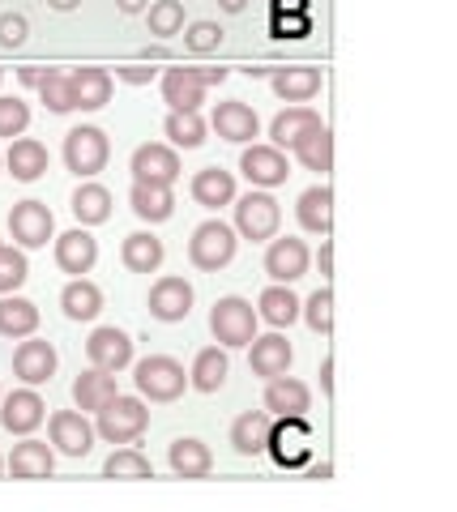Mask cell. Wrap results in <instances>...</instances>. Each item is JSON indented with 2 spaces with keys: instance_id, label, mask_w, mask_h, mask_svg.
Listing matches in <instances>:
<instances>
[{
  "instance_id": "obj_41",
  "label": "cell",
  "mask_w": 457,
  "mask_h": 512,
  "mask_svg": "<svg viewBox=\"0 0 457 512\" xmlns=\"http://www.w3.org/2000/svg\"><path fill=\"white\" fill-rule=\"evenodd\" d=\"M35 90H39V99H43V107L52 111V116H69V111H77V94H73L69 73L47 69V73H43V82H39Z\"/></svg>"
},
{
  "instance_id": "obj_48",
  "label": "cell",
  "mask_w": 457,
  "mask_h": 512,
  "mask_svg": "<svg viewBox=\"0 0 457 512\" xmlns=\"http://www.w3.org/2000/svg\"><path fill=\"white\" fill-rule=\"evenodd\" d=\"M26 35H30V22L22 18V13H5V18H0V47H5V52L22 47Z\"/></svg>"
},
{
  "instance_id": "obj_1",
  "label": "cell",
  "mask_w": 457,
  "mask_h": 512,
  "mask_svg": "<svg viewBox=\"0 0 457 512\" xmlns=\"http://www.w3.org/2000/svg\"><path fill=\"white\" fill-rule=\"evenodd\" d=\"M133 384H137L141 402L167 406V402H180V397H184L188 372H184V363L171 359V355H146L133 367Z\"/></svg>"
},
{
  "instance_id": "obj_17",
  "label": "cell",
  "mask_w": 457,
  "mask_h": 512,
  "mask_svg": "<svg viewBox=\"0 0 457 512\" xmlns=\"http://www.w3.org/2000/svg\"><path fill=\"white\" fill-rule=\"evenodd\" d=\"M56 265H60V274H73V278H82L94 269V261H99V239H94L86 227H73L65 235H56Z\"/></svg>"
},
{
  "instance_id": "obj_7",
  "label": "cell",
  "mask_w": 457,
  "mask_h": 512,
  "mask_svg": "<svg viewBox=\"0 0 457 512\" xmlns=\"http://www.w3.org/2000/svg\"><path fill=\"white\" fill-rule=\"evenodd\" d=\"M47 436L52 448L65 457H90L94 448V423L86 419V410H56L47 414Z\"/></svg>"
},
{
  "instance_id": "obj_31",
  "label": "cell",
  "mask_w": 457,
  "mask_h": 512,
  "mask_svg": "<svg viewBox=\"0 0 457 512\" xmlns=\"http://www.w3.org/2000/svg\"><path fill=\"white\" fill-rule=\"evenodd\" d=\"M231 376V363H227V346H206L197 350L193 359V372H188V389L197 393H218Z\"/></svg>"
},
{
  "instance_id": "obj_33",
  "label": "cell",
  "mask_w": 457,
  "mask_h": 512,
  "mask_svg": "<svg viewBox=\"0 0 457 512\" xmlns=\"http://www.w3.org/2000/svg\"><path fill=\"white\" fill-rule=\"evenodd\" d=\"M30 333H39V308L22 295H0V338L22 342Z\"/></svg>"
},
{
  "instance_id": "obj_60",
  "label": "cell",
  "mask_w": 457,
  "mask_h": 512,
  "mask_svg": "<svg viewBox=\"0 0 457 512\" xmlns=\"http://www.w3.org/2000/svg\"><path fill=\"white\" fill-rule=\"evenodd\" d=\"M329 474H334V466H329V461H321V466L308 470V478H329Z\"/></svg>"
},
{
  "instance_id": "obj_42",
  "label": "cell",
  "mask_w": 457,
  "mask_h": 512,
  "mask_svg": "<svg viewBox=\"0 0 457 512\" xmlns=\"http://www.w3.org/2000/svg\"><path fill=\"white\" fill-rule=\"evenodd\" d=\"M103 478H154V466L137 444H120L116 453L103 461Z\"/></svg>"
},
{
  "instance_id": "obj_21",
  "label": "cell",
  "mask_w": 457,
  "mask_h": 512,
  "mask_svg": "<svg viewBox=\"0 0 457 512\" xmlns=\"http://www.w3.org/2000/svg\"><path fill=\"white\" fill-rule=\"evenodd\" d=\"M308 406H312V393L304 380H295L287 372L265 380V410H270L274 419H282V414H308Z\"/></svg>"
},
{
  "instance_id": "obj_40",
  "label": "cell",
  "mask_w": 457,
  "mask_h": 512,
  "mask_svg": "<svg viewBox=\"0 0 457 512\" xmlns=\"http://www.w3.org/2000/svg\"><path fill=\"white\" fill-rule=\"evenodd\" d=\"M60 308L69 320H94L103 312V291L90 278H73L65 291H60Z\"/></svg>"
},
{
  "instance_id": "obj_34",
  "label": "cell",
  "mask_w": 457,
  "mask_h": 512,
  "mask_svg": "<svg viewBox=\"0 0 457 512\" xmlns=\"http://www.w3.org/2000/svg\"><path fill=\"white\" fill-rule=\"evenodd\" d=\"M116 393H120V389H116V376L103 372V367H90V372H82V376L73 380V406L86 410V414L103 410Z\"/></svg>"
},
{
  "instance_id": "obj_56",
  "label": "cell",
  "mask_w": 457,
  "mask_h": 512,
  "mask_svg": "<svg viewBox=\"0 0 457 512\" xmlns=\"http://www.w3.org/2000/svg\"><path fill=\"white\" fill-rule=\"evenodd\" d=\"M197 73H201V82H206V86L227 82V69H197Z\"/></svg>"
},
{
  "instance_id": "obj_49",
  "label": "cell",
  "mask_w": 457,
  "mask_h": 512,
  "mask_svg": "<svg viewBox=\"0 0 457 512\" xmlns=\"http://www.w3.org/2000/svg\"><path fill=\"white\" fill-rule=\"evenodd\" d=\"M274 35H278V39H299V35H308V18H282V13H278Z\"/></svg>"
},
{
  "instance_id": "obj_52",
  "label": "cell",
  "mask_w": 457,
  "mask_h": 512,
  "mask_svg": "<svg viewBox=\"0 0 457 512\" xmlns=\"http://www.w3.org/2000/svg\"><path fill=\"white\" fill-rule=\"evenodd\" d=\"M321 393L334 397V359H321Z\"/></svg>"
},
{
  "instance_id": "obj_6",
  "label": "cell",
  "mask_w": 457,
  "mask_h": 512,
  "mask_svg": "<svg viewBox=\"0 0 457 512\" xmlns=\"http://www.w3.org/2000/svg\"><path fill=\"white\" fill-rule=\"evenodd\" d=\"M107 158H112V141H107L103 128L94 124H77L65 133V167L77 175V180H94Z\"/></svg>"
},
{
  "instance_id": "obj_5",
  "label": "cell",
  "mask_w": 457,
  "mask_h": 512,
  "mask_svg": "<svg viewBox=\"0 0 457 512\" xmlns=\"http://www.w3.org/2000/svg\"><path fill=\"white\" fill-rule=\"evenodd\" d=\"M235 235L252 239V244H265L274 239L282 227V205L270 197V188H252L248 197H235Z\"/></svg>"
},
{
  "instance_id": "obj_37",
  "label": "cell",
  "mask_w": 457,
  "mask_h": 512,
  "mask_svg": "<svg viewBox=\"0 0 457 512\" xmlns=\"http://www.w3.org/2000/svg\"><path fill=\"white\" fill-rule=\"evenodd\" d=\"M257 320H265V325H274V329L295 325L299 320V299H295L291 286H282V282L265 286L261 299H257Z\"/></svg>"
},
{
  "instance_id": "obj_20",
  "label": "cell",
  "mask_w": 457,
  "mask_h": 512,
  "mask_svg": "<svg viewBox=\"0 0 457 512\" xmlns=\"http://www.w3.org/2000/svg\"><path fill=\"white\" fill-rule=\"evenodd\" d=\"M295 218H299V227H304L308 235L325 239L329 231H334V188H329V184H312L304 197H299Z\"/></svg>"
},
{
  "instance_id": "obj_11",
  "label": "cell",
  "mask_w": 457,
  "mask_h": 512,
  "mask_svg": "<svg viewBox=\"0 0 457 512\" xmlns=\"http://www.w3.org/2000/svg\"><path fill=\"white\" fill-rule=\"evenodd\" d=\"M193 282L188 278H176V274H167L150 286V295H146V308L154 320H163V325H176V320H188V312H193Z\"/></svg>"
},
{
  "instance_id": "obj_63",
  "label": "cell",
  "mask_w": 457,
  "mask_h": 512,
  "mask_svg": "<svg viewBox=\"0 0 457 512\" xmlns=\"http://www.w3.org/2000/svg\"><path fill=\"white\" fill-rule=\"evenodd\" d=\"M0 248H5V239H0Z\"/></svg>"
},
{
  "instance_id": "obj_43",
  "label": "cell",
  "mask_w": 457,
  "mask_h": 512,
  "mask_svg": "<svg viewBox=\"0 0 457 512\" xmlns=\"http://www.w3.org/2000/svg\"><path fill=\"white\" fill-rule=\"evenodd\" d=\"M299 316L308 320V329H312V333L329 338V333H334V291H329V286L312 291L308 303H299Z\"/></svg>"
},
{
  "instance_id": "obj_8",
  "label": "cell",
  "mask_w": 457,
  "mask_h": 512,
  "mask_svg": "<svg viewBox=\"0 0 457 512\" xmlns=\"http://www.w3.org/2000/svg\"><path fill=\"white\" fill-rule=\"evenodd\" d=\"M9 235L18 248H47V239H56V218L43 201H18L9 210Z\"/></svg>"
},
{
  "instance_id": "obj_35",
  "label": "cell",
  "mask_w": 457,
  "mask_h": 512,
  "mask_svg": "<svg viewBox=\"0 0 457 512\" xmlns=\"http://www.w3.org/2000/svg\"><path fill=\"white\" fill-rule=\"evenodd\" d=\"M270 86H274L278 99L308 103L312 94H321V69H308V64H295V69H274Z\"/></svg>"
},
{
  "instance_id": "obj_23",
  "label": "cell",
  "mask_w": 457,
  "mask_h": 512,
  "mask_svg": "<svg viewBox=\"0 0 457 512\" xmlns=\"http://www.w3.org/2000/svg\"><path fill=\"white\" fill-rule=\"evenodd\" d=\"M270 427H274V414L270 410H244L240 419L231 423V448L240 457L265 453V444H270Z\"/></svg>"
},
{
  "instance_id": "obj_57",
  "label": "cell",
  "mask_w": 457,
  "mask_h": 512,
  "mask_svg": "<svg viewBox=\"0 0 457 512\" xmlns=\"http://www.w3.org/2000/svg\"><path fill=\"white\" fill-rule=\"evenodd\" d=\"M141 56H146V60H167V56H171V47H167V43H154V47H146Z\"/></svg>"
},
{
  "instance_id": "obj_59",
  "label": "cell",
  "mask_w": 457,
  "mask_h": 512,
  "mask_svg": "<svg viewBox=\"0 0 457 512\" xmlns=\"http://www.w3.org/2000/svg\"><path fill=\"white\" fill-rule=\"evenodd\" d=\"M218 9H223V13H244L248 0H218Z\"/></svg>"
},
{
  "instance_id": "obj_45",
  "label": "cell",
  "mask_w": 457,
  "mask_h": 512,
  "mask_svg": "<svg viewBox=\"0 0 457 512\" xmlns=\"http://www.w3.org/2000/svg\"><path fill=\"white\" fill-rule=\"evenodd\" d=\"M30 278V261L22 248H0V295H13Z\"/></svg>"
},
{
  "instance_id": "obj_9",
  "label": "cell",
  "mask_w": 457,
  "mask_h": 512,
  "mask_svg": "<svg viewBox=\"0 0 457 512\" xmlns=\"http://www.w3.org/2000/svg\"><path fill=\"white\" fill-rule=\"evenodd\" d=\"M129 171L137 184H176L180 180V154L163 146V141H146V146H137L133 158H129Z\"/></svg>"
},
{
  "instance_id": "obj_58",
  "label": "cell",
  "mask_w": 457,
  "mask_h": 512,
  "mask_svg": "<svg viewBox=\"0 0 457 512\" xmlns=\"http://www.w3.org/2000/svg\"><path fill=\"white\" fill-rule=\"evenodd\" d=\"M82 0H47V9H56V13H73Z\"/></svg>"
},
{
  "instance_id": "obj_27",
  "label": "cell",
  "mask_w": 457,
  "mask_h": 512,
  "mask_svg": "<svg viewBox=\"0 0 457 512\" xmlns=\"http://www.w3.org/2000/svg\"><path fill=\"white\" fill-rule=\"evenodd\" d=\"M188 192H193V201L201 210H223V205L235 201V175L223 167H201L193 175V184H188Z\"/></svg>"
},
{
  "instance_id": "obj_51",
  "label": "cell",
  "mask_w": 457,
  "mask_h": 512,
  "mask_svg": "<svg viewBox=\"0 0 457 512\" xmlns=\"http://www.w3.org/2000/svg\"><path fill=\"white\" fill-rule=\"evenodd\" d=\"M317 265H321V278H334V244H329V235H325V244H321Z\"/></svg>"
},
{
  "instance_id": "obj_13",
  "label": "cell",
  "mask_w": 457,
  "mask_h": 512,
  "mask_svg": "<svg viewBox=\"0 0 457 512\" xmlns=\"http://www.w3.org/2000/svg\"><path fill=\"white\" fill-rule=\"evenodd\" d=\"M308 440H312V431L304 423V414H282V419H274V427H270L265 453H274L278 466H299V461L308 457Z\"/></svg>"
},
{
  "instance_id": "obj_47",
  "label": "cell",
  "mask_w": 457,
  "mask_h": 512,
  "mask_svg": "<svg viewBox=\"0 0 457 512\" xmlns=\"http://www.w3.org/2000/svg\"><path fill=\"white\" fill-rule=\"evenodd\" d=\"M30 124V107L22 99H13V94H0V137H22Z\"/></svg>"
},
{
  "instance_id": "obj_50",
  "label": "cell",
  "mask_w": 457,
  "mask_h": 512,
  "mask_svg": "<svg viewBox=\"0 0 457 512\" xmlns=\"http://www.w3.org/2000/svg\"><path fill=\"white\" fill-rule=\"evenodd\" d=\"M154 73H159V69H146V64H124V69H116V77H120V82H129V86L150 82Z\"/></svg>"
},
{
  "instance_id": "obj_36",
  "label": "cell",
  "mask_w": 457,
  "mask_h": 512,
  "mask_svg": "<svg viewBox=\"0 0 457 512\" xmlns=\"http://www.w3.org/2000/svg\"><path fill=\"white\" fill-rule=\"evenodd\" d=\"M206 133H210V124L201 120V111H171L163 120V137L171 150H201L206 146Z\"/></svg>"
},
{
  "instance_id": "obj_24",
  "label": "cell",
  "mask_w": 457,
  "mask_h": 512,
  "mask_svg": "<svg viewBox=\"0 0 457 512\" xmlns=\"http://www.w3.org/2000/svg\"><path fill=\"white\" fill-rule=\"evenodd\" d=\"M167 466H171V474H176V478H206L214 470V453H210L206 440L180 436L176 444L167 448Z\"/></svg>"
},
{
  "instance_id": "obj_44",
  "label": "cell",
  "mask_w": 457,
  "mask_h": 512,
  "mask_svg": "<svg viewBox=\"0 0 457 512\" xmlns=\"http://www.w3.org/2000/svg\"><path fill=\"white\" fill-rule=\"evenodd\" d=\"M146 22H150V35L159 39H171L184 30V5L180 0H154V5L146 9Z\"/></svg>"
},
{
  "instance_id": "obj_30",
  "label": "cell",
  "mask_w": 457,
  "mask_h": 512,
  "mask_svg": "<svg viewBox=\"0 0 457 512\" xmlns=\"http://www.w3.org/2000/svg\"><path fill=\"white\" fill-rule=\"evenodd\" d=\"M129 205H133V214L141 222H150V227H159V222H167L171 214H176V197H171L167 184H137L133 180Z\"/></svg>"
},
{
  "instance_id": "obj_16",
  "label": "cell",
  "mask_w": 457,
  "mask_h": 512,
  "mask_svg": "<svg viewBox=\"0 0 457 512\" xmlns=\"http://www.w3.org/2000/svg\"><path fill=\"white\" fill-rule=\"evenodd\" d=\"M47 419V402L30 389H13L9 397H0V423H5L9 436H30L39 423Z\"/></svg>"
},
{
  "instance_id": "obj_55",
  "label": "cell",
  "mask_w": 457,
  "mask_h": 512,
  "mask_svg": "<svg viewBox=\"0 0 457 512\" xmlns=\"http://www.w3.org/2000/svg\"><path fill=\"white\" fill-rule=\"evenodd\" d=\"M116 9H120V13H146L150 0H116Z\"/></svg>"
},
{
  "instance_id": "obj_46",
  "label": "cell",
  "mask_w": 457,
  "mask_h": 512,
  "mask_svg": "<svg viewBox=\"0 0 457 512\" xmlns=\"http://www.w3.org/2000/svg\"><path fill=\"white\" fill-rule=\"evenodd\" d=\"M184 47L193 56H210V52H218L223 47V26L218 22H193L184 30Z\"/></svg>"
},
{
  "instance_id": "obj_10",
  "label": "cell",
  "mask_w": 457,
  "mask_h": 512,
  "mask_svg": "<svg viewBox=\"0 0 457 512\" xmlns=\"http://www.w3.org/2000/svg\"><path fill=\"white\" fill-rule=\"evenodd\" d=\"M308 265H312V252L304 239H295V235H274L270 239V248H265V274H270V282H282V286H291L308 274Z\"/></svg>"
},
{
  "instance_id": "obj_26",
  "label": "cell",
  "mask_w": 457,
  "mask_h": 512,
  "mask_svg": "<svg viewBox=\"0 0 457 512\" xmlns=\"http://www.w3.org/2000/svg\"><path fill=\"white\" fill-rule=\"evenodd\" d=\"M5 167L18 184H35L39 175H47V146L35 137H13L9 154H5Z\"/></svg>"
},
{
  "instance_id": "obj_18",
  "label": "cell",
  "mask_w": 457,
  "mask_h": 512,
  "mask_svg": "<svg viewBox=\"0 0 457 512\" xmlns=\"http://www.w3.org/2000/svg\"><path fill=\"white\" fill-rule=\"evenodd\" d=\"M210 128L223 141H235V146H248L252 137H261V120H257V111H252L248 103L240 99H227V103H218L214 107V116H210Z\"/></svg>"
},
{
  "instance_id": "obj_25",
  "label": "cell",
  "mask_w": 457,
  "mask_h": 512,
  "mask_svg": "<svg viewBox=\"0 0 457 512\" xmlns=\"http://www.w3.org/2000/svg\"><path fill=\"white\" fill-rule=\"evenodd\" d=\"M69 82H73L77 107H82V111H99V107L112 103L116 82H112V73H107V69H99V64H82V69H73Z\"/></svg>"
},
{
  "instance_id": "obj_64",
  "label": "cell",
  "mask_w": 457,
  "mask_h": 512,
  "mask_svg": "<svg viewBox=\"0 0 457 512\" xmlns=\"http://www.w3.org/2000/svg\"><path fill=\"white\" fill-rule=\"evenodd\" d=\"M0 167H5V158H0Z\"/></svg>"
},
{
  "instance_id": "obj_3",
  "label": "cell",
  "mask_w": 457,
  "mask_h": 512,
  "mask_svg": "<svg viewBox=\"0 0 457 512\" xmlns=\"http://www.w3.org/2000/svg\"><path fill=\"white\" fill-rule=\"evenodd\" d=\"M235 248H240L235 227H227L223 218H206L193 231V239H188V261H193V269H201V274H218V269H227L235 261Z\"/></svg>"
},
{
  "instance_id": "obj_53",
  "label": "cell",
  "mask_w": 457,
  "mask_h": 512,
  "mask_svg": "<svg viewBox=\"0 0 457 512\" xmlns=\"http://www.w3.org/2000/svg\"><path fill=\"white\" fill-rule=\"evenodd\" d=\"M43 73H47V69H35V64H26V69H18V82H22V86H39Z\"/></svg>"
},
{
  "instance_id": "obj_62",
  "label": "cell",
  "mask_w": 457,
  "mask_h": 512,
  "mask_svg": "<svg viewBox=\"0 0 457 512\" xmlns=\"http://www.w3.org/2000/svg\"><path fill=\"white\" fill-rule=\"evenodd\" d=\"M0 474H5V457H0Z\"/></svg>"
},
{
  "instance_id": "obj_39",
  "label": "cell",
  "mask_w": 457,
  "mask_h": 512,
  "mask_svg": "<svg viewBox=\"0 0 457 512\" xmlns=\"http://www.w3.org/2000/svg\"><path fill=\"white\" fill-rule=\"evenodd\" d=\"M291 154L304 163L308 171H317V175H325L329 167H334V133L321 124V128H312V133H304L291 146Z\"/></svg>"
},
{
  "instance_id": "obj_12",
  "label": "cell",
  "mask_w": 457,
  "mask_h": 512,
  "mask_svg": "<svg viewBox=\"0 0 457 512\" xmlns=\"http://www.w3.org/2000/svg\"><path fill=\"white\" fill-rule=\"evenodd\" d=\"M56 363H60L56 346L47 342V338H35V333H30V338H22L18 350H13V376H18L22 384H30V389L52 380V376H56Z\"/></svg>"
},
{
  "instance_id": "obj_32",
  "label": "cell",
  "mask_w": 457,
  "mask_h": 512,
  "mask_svg": "<svg viewBox=\"0 0 457 512\" xmlns=\"http://www.w3.org/2000/svg\"><path fill=\"white\" fill-rule=\"evenodd\" d=\"M312 128H321V116H317V111L304 107V103H291L287 111H278L274 124H270V146L291 150L299 137L312 133Z\"/></svg>"
},
{
  "instance_id": "obj_29",
  "label": "cell",
  "mask_w": 457,
  "mask_h": 512,
  "mask_svg": "<svg viewBox=\"0 0 457 512\" xmlns=\"http://www.w3.org/2000/svg\"><path fill=\"white\" fill-rule=\"evenodd\" d=\"M120 261H124V269H129V274H159V265H163V239L154 235V231H133V235H124Z\"/></svg>"
},
{
  "instance_id": "obj_54",
  "label": "cell",
  "mask_w": 457,
  "mask_h": 512,
  "mask_svg": "<svg viewBox=\"0 0 457 512\" xmlns=\"http://www.w3.org/2000/svg\"><path fill=\"white\" fill-rule=\"evenodd\" d=\"M308 0H274V13H304Z\"/></svg>"
},
{
  "instance_id": "obj_15",
  "label": "cell",
  "mask_w": 457,
  "mask_h": 512,
  "mask_svg": "<svg viewBox=\"0 0 457 512\" xmlns=\"http://www.w3.org/2000/svg\"><path fill=\"white\" fill-rule=\"evenodd\" d=\"M240 171L252 188H278V184H287V175H291L287 154L278 146H257V141L240 154Z\"/></svg>"
},
{
  "instance_id": "obj_14",
  "label": "cell",
  "mask_w": 457,
  "mask_h": 512,
  "mask_svg": "<svg viewBox=\"0 0 457 512\" xmlns=\"http://www.w3.org/2000/svg\"><path fill=\"white\" fill-rule=\"evenodd\" d=\"M86 359L90 367H103V372H124V367L133 363V338L124 329L116 325H103V329H94L90 333V342H86Z\"/></svg>"
},
{
  "instance_id": "obj_19",
  "label": "cell",
  "mask_w": 457,
  "mask_h": 512,
  "mask_svg": "<svg viewBox=\"0 0 457 512\" xmlns=\"http://www.w3.org/2000/svg\"><path fill=\"white\" fill-rule=\"evenodd\" d=\"M291 359H295V350H291V342L282 338L278 329L265 333V338H252L248 342V367H252V376H261V380L282 376L291 367Z\"/></svg>"
},
{
  "instance_id": "obj_22",
  "label": "cell",
  "mask_w": 457,
  "mask_h": 512,
  "mask_svg": "<svg viewBox=\"0 0 457 512\" xmlns=\"http://www.w3.org/2000/svg\"><path fill=\"white\" fill-rule=\"evenodd\" d=\"M163 103L171 111H201L206 103V82L197 69H167L163 73Z\"/></svg>"
},
{
  "instance_id": "obj_61",
  "label": "cell",
  "mask_w": 457,
  "mask_h": 512,
  "mask_svg": "<svg viewBox=\"0 0 457 512\" xmlns=\"http://www.w3.org/2000/svg\"><path fill=\"white\" fill-rule=\"evenodd\" d=\"M0 86H5V69H0Z\"/></svg>"
},
{
  "instance_id": "obj_4",
  "label": "cell",
  "mask_w": 457,
  "mask_h": 512,
  "mask_svg": "<svg viewBox=\"0 0 457 512\" xmlns=\"http://www.w3.org/2000/svg\"><path fill=\"white\" fill-rule=\"evenodd\" d=\"M210 333H214V342L227 346V350L248 346L257 338V308L240 295H223L210 308Z\"/></svg>"
},
{
  "instance_id": "obj_38",
  "label": "cell",
  "mask_w": 457,
  "mask_h": 512,
  "mask_svg": "<svg viewBox=\"0 0 457 512\" xmlns=\"http://www.w3.org/2000/svg\"><path fill=\"white\" fill-rule=\"evenodd\" d=\"M73 218L82 222V227H103L107 218H112V192H107L103 184H94V180H86L82 188L73 192Z\"/></svg>"
},
{
  "instance_id": "obj_28",
  "label": "cell",
  "mask_w": 457,
  "mask_h": 512,
  "mask_svg": "<svg viewBox=\"0 0 457 512\" xmlns=\"http://www.w3.org/2000/svg\"><path fill=\"white\" fill-rule=\"evenodd\" d=\"M56 470V448L52 444H43V440H22V444H13V453H9V474L13 478H52Z\"/></svg>"
},
{
  "instance_id": "obj_2",
  "label": "cell",
  "mask_w": 457,
  "mask_h": 512,
  "mask_svg": "<svg viewBox=\"0 0 457 512\" xmlns=\"http://www.w3.org/2000/svg\"><path fill=\"white\" fill-rule=\"evenodd\" d=\"M150 427V410L141 397H112L103 410H94V436L107 444H137Z\"/></svg>"
}]
</instances>
